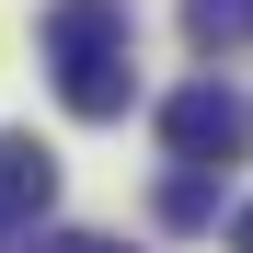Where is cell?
<instances>
[{
    "label": "cell",
    "instance_id": "obj_7",
    "mask_svg": "<svg viewBox=\"0 0 253 253\" xmlns=\"http://www.w3.org/2000/svg\"><path fill=\"white\" fill-rule=\"evenodd\" d=\"M230 253H253V207H242V219H230Z\"/></svg>",
    "mask_w": 253,
    "mask_h": 253
},
{
    "label": "cell",
    "instance_id": "obj_2",
    "mask_svg": "<svg viewBox=\"0 0 253 253\" xmlns=\"http://www.w3.org/2000/svg\"><path fill=\"white\" fill-rule=\"evenodd\" d=\"M242 138H253V115L219 92V81H184V92L161 104V150H173L184 173H230V161H242Z\"/></svg>",
    "mask_w": 253,
    "mask_h": 253
},
{
    "label": "cell",
    "instance_id": "obj_5",
    "mask_svg": "<svg viewBox=\"0 0 253 253\" xmlns=\"http://www.w3.org/2000/svg\"><path fill=\"white\" fill-rule=\"evenodd\" d=\"M161 219H173V230H207V219H219V184H207V173H173V184H161Z\"/></svg>",
    "mask_w": 253,
    "mask_h": 253
},
{
    "label": "cell",
    "instance_id": "obj_3",
    "mask_svg": "<svg viewBox=\"0 0 253 253\" xmlns=\"http://www.w3.org/2000/svg\"><path fill=\"white\" fill-rule=\"evenodd\" d=\"M23 207L35 219L58 207V150L46 138H0V219H23Z\"/></svg>",
    "mask_w": 253,
    "mask_h": 253
},
{
    "label": "cell",
    "instance_id": "obj_1",
    "mask_svg": "<svg viewBox=\"0 0 253 253\" xmlns=\"http://www.w3.org/2000/svg\"><path fill=\"white\" fill-rule=\"evenodd\" d=\"M46 81L81 126L126 115L138 92V23H126V0H46Z\"/></svg>",
    "mask_w": 253,
    "mask_h": 253
},
{
    "label": "cell",
    "instance_id": "obj_6",
    "mask_svg": "<svg viewBox=\"0 0 253 253\" xmlns=\"http://www.w3.org/2000/svg\"><path fill=\"white\" fill-rule=\"evenodd\" d=\"M35 253H115V242H81V230H69V242H35Z\"/></svg>",
    "mask_w": 253,
    "mask_h": 253
},
{
    "label": "cell",
    "instance_id": "obj_4",
    "mask_svg": "<svg viewBox=\"0 0 253 253\" xmlns=\"http://www.w3.org/2000/svg\"><path fill=\"white\" fill-rule=\"evenodd\" d=\"M184 35L207 58H230V46H253V0H184Z\"/></svg>",
    "mask_w": 253,
    "mask_h": 253
}]
</instances>
